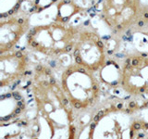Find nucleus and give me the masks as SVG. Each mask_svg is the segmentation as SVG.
Returning <instances> with one entry per match:
<instances>
[{
  "mask_svg": "<svg viewBox=\"0 0 148 139\" xmlns=\"http://www.w3.org/2000/svg\"><path fill=\"white\" fill-rule=\"evenodd\" d=\"M11 118H12L11 115H8V116H6V117H1V118H0V120H1V122H4V120L8 122V120H9Z\"/></svg>",
  "mask_w": 148,
  "mask_h": 139,
  "instance_id": "nucleus-1",
  "label": "nucleus"
},
{
  "mask_svg": "<svg viewBox=\"0 0 148 139\" xmlns=\"http://www.w3.org/2000/svg\"><path fill=\"white\" fill-rule=\"evenodd\" d=\"M73 105H74V108H75V109H80L82 108V104L80 103V102H78V101L74 102V103H73Z\"/></svg>",
  "mask_w": 148,
  "mask_h": 139,
  "instance_id": "nucleus-2",
  "label": "nucleus"
},
{
  "mask_svg": "<svg viewBox=\"0 0 148 139\" xmlns=\"http://www.w3.org/2000/svg\"><path fill=\"white\" fill-rule=\"evenodd\" d=\"M132 66H138V65H139V59L138 58H132Z\"/></svg>",
  "mask_w": 148,
  "mask_h": 139,
  "instance_id": "nucleus-3",
  "label": "nucleus"
},
{
  "mask_svg": "<svg viewBox=\"0 0 148 139\" xmlns=\"http://www.w3.org/2000/svg\"><path fill=\"white\" fill-rule=\"evenodd\" d=\"M133 129H135V130H140V129H141V123H139V122L133 123Z\"/></svg>",
  "mask_w": 148,
  "mask_h": 139,
  "instance_id": "nucleus-4",
  "label": "nucleus"
},
{
  "mask_svg": "<svg viewBox=\"0 0 148 139\" xmlns=\"http://www.w3.org/2000/svg\"><path fill=\"white\" fill-rule=\"evenodd\" d=\"M15 57H16V58H22L23 56H22V52H21V51H17V52L15 53Z\"/></svg>",
  "mask_w": 148,
  "mask_h": 139,
  "instance_id": "nucleus-5",
  "label": "nucleus"
},
{
  "mask_svg": "<svg viewBox=\"0 0 148 139\" xmlns=\"http://www.w3.org/2000/svg\"><path fill=\"white\" fill-rule=\"evenodd\" d=\"M75 60H76V62L78 63V64H82V58L80 57V56H77V57L75 58Z\"/></svg>",
  "mask_w": 148,
  "mask_h": 139,
  "instance_id": "nucleus-6",
  "label": "nucleus"
},
{
  "mask_svg": "<svg viewBox=\"0 0 148 139\" xmlns=\"http://www.w3.org/2000/svg\"><path fill=\"white\" fill-rule=\"evenodd\" d=\"M14 112H15L17 115H18V114H20V113L21 112V107H18V106L17 108H16V109H15V111H14Z\"/></svg>",
  "mask_w": 148,
  "mask_h": 139,
  "instance_id": "nucleus-7",
  "label": "nucleus"
},
{
  "mask_svg": "<svg viewBox=\"0 0 148 139\" xmlns=\"http://www.w3.org/2000/svg\"><path fill=\"white\" fill-rule=\"evenodd\" d=\"M72 72H73V70H72V69H69V70H67V72H66V75H67V76L71 75Z\"/></svg>",
  "mask_w": 148,
  "mask_h": 139,
  "instance_id": "nucleus-8",
  "label": "nucleus"
},
{
  "mask_svg": "<svg viewBox=\"0 0 148 139\" xmlns=\"http://www.w3.org/2000/svg\"><path fill=\"white\" fill-rule=\"evenodd\" d=\"M130 109H134V108H135V107H136V103H135V102H133V101H132L131 102V103H130Z\"/></svg>",
  "mask_w": 148,
  "mask_h": 139,
  "instance_id": "nucleus-9",
  "label": "nucleus"
},
{
  "mask_svg": "<svg viewBox=\"0 0 148 139\" xmlns=\"http://www.w3.org/2000/svg\"><path fill=\"white\" fill-rule=\"evenodd\" d=\"M14 98H15V100H17V101L22 100V97H21V96H20V94H18V95H17V96H14Z\"/></svg>",
  "mask_w": 148,
  "mask_h": 139,
  "instance_id": "nucleus-10",
  "label": "nucleus"
},
{
  "mask_svg": "<svg viewBox=\"0 0 148 139\" xmlns=\"http://www.w3.org/2000/svg\"><path fill=\"white\" fill-rule=\"evenodd\" d=\"M71 49H72V45H67L66 46V52H69V51H71Z\"/></svg>",
  "mask_w": 148,
  "mask_h": 139,
  "instance_id": "nucleus-11",
  "label": "nucleus"
},
{
  "mask_svg": "<svg viewBox=\"0 0 148 139\" xmlns=\"http://www.w3.org/2000/svg\"><path fill=\"white\" fill-rule=\"evenodd\" d=\"M31 45L32 46V47H36V46L38 45V43H37L36 41H32L31 42Z\"/></svg>",
  "mask_w": 148,
  "mask_h": 139,
  "instance_id": "nucleus-12",
  "label": "nucleus"
},
{
  "mask_svg": "<svg viewBox=\"0 0 148 139\" xmlns=\"http://www.w3.org/2000/svg\"><path fill=\"white\" fill-rule=\"evenodd\" d=\"M97 45H98L99 47H103V46H104V43L102 41L99 40V41H97Z\"/></svg>",
  "mask_w": 148,
  "mask_h": 139,
  "instance_id": "nucleus-13",
  "label": "nucleus"
},
{
  "mask_svg": "<svg viewBox=\"0 0 148 139\" xmlns=\"http://www.w3.org/2000/svg\"><path fill=\"white\" fill-rule=\"evenodd\" d=\"M97 115H98V116H99V117H100V118H102V117H103V116L105 115V111H103V110H101V111H99V112H98V113H97Z\"/></svg>",
  "mask_w": 148,
  "mask_h": 139,
  "instance_id": "nucleus-14",
  "label": "nucleus"
},
{
  "mask_svg": "<svg viewBox=\"0 0 148 139\" xmlns=\"http://www.w3.org/2000/svg\"><path fill=\"white\" fill-rule=\"evenodd\" d=\"M49 64H50V66L52 67V68H55L56 67V61H55V60H52V61H50Z\"/></svg>",
  "mask_w": 148,
  "mask_h": 139,
  "instance_id": "nucleus-15",
  "label": "nucleus"
},
{
  "mask_svg": "<svg viewBox=\"0 0 148 139\" xmlns=\"http://www.w3.org/2000/svg\"><path fill=\"white\" fill-rule=\"evenodd\" d=\"M35 32H36V30H35V29H32V30L29 32V34H31V35H34V34H35Z\"/></svg>",
  "mask_w": 148,
  "mask_h": 139,
  "instance_id": "nucleus-16",
  "label": "nucleus"
},
{
  "mask_svg": "<svg viewBox=\"0 0 148 139\" xmlns=\"http://www.w3.org/2000/svg\"><path fill=\"white\" fill-rule=\"evenodd\" d=\"M79 54H80V50L79 49H76L74 51V57H77V56H79Z\"/></svg>",
  "mask_w": 148,
  "mask_h": 139,
  "instance_id": "nucleus-17",
  "label": "nucleus"
},
{
  "mask_svg": "<svg viewBox=\"0 0 148 139\" xmlns=\"http://www.w3.org/2000/svg\"><path fill=\"white\" fill-rule=\"evenodd\" d=\"M95 126H96L95 122H92V123H91V129H92V130H94V129L95 128Z\"/></svg>",
  "mask_w": 148,
  "mask_h": 139,
  "instance_id": "nucleus-18",
  "label": "nucleus"
},
{
  "mask_svg": "<svg viewBox=\"0 0 148 139\" xmlns=\"http://www.w3.org/2000/svg\"><path fill=\"white\" fill-rule=\"evenodd\" d=\"M42 70H43V68H42L41 65H38V66L36 67V71H37V72H41Z\"/></svg>",
  "mask_w": 148,
  "mask_h": 139,
  "instance_id": "nucleus-19",
  "label": "nucleus"
},
{
  "mask_svg": "<svg viewBox=\"0 0 148 139\" xmlns=\"http://www.w3.org/2000/svg\"><path fill=\"white\" fill-rule=\"evenodd\" d=\"M100 119H101V118L99 117V116H98V115H96V116H95L94 120H95V122H98V120H99Z\"/></svg>",
  "mask_w": 148,
  "mask_h": 139,
  "instance_id": "nucleus-20",
  "label": "nucleus"
},
{
  "mask_svg": "<svg viewBox=\"0 0 148 139\" xmlns=\"http://www.w3.org/2000/svg\"><path fill=\"white\" fill-rule=\"evenodd\" d=\"M143 24H145V22H143V21H140L138 22V26H139V27H143Z\"/></svg>",
  "mask_w": 148,
  "mask_h": 139,
  "instance_id": "nucleus-21",
  "label": "nucleus"
},
{
  "mask_svg": "<svg viewBox=\"0 0 148 139\" xmlns=\"http://www.w3.org/2000/svg\"><path fill=\"white\" fill-rule=\"evenodd\" d=\"M50 83H51V85H55V83H56V80L54 78H50Z\"/></svg>",
  "mask_w": 148,
  "mask_h": 139,
  "instance_id": "nucleus-22",
  "label": "nucleus"
},
{
  "mask_svg": "<svg viewBox=\"0 0 148 139\" xmlns=\"http://www.w3.org/2000/svg\"><path fill=\"white\" fill-rule=\"evenodd\" d=\"M23 22H24V20H23V19H18V24H22Z\"/></svg>",
  "mask_w": 148,
  "mask_h": 139,
  "instance_id": "nucleus-23",
  "label": "nucleus"
},
{
  "mask_svg": "<svg viewBox=\"0 0 148 139\" xmlns=\"http://www.w3.org/2000/svg\"><path fill=\"white\" fill-rule=\"evenodd\" d=\"M78 72H81V73H85V70H84V69H82V68H81V69H79V70H78Z\"/></svg>",
  "mask_w": 148,
  "mask_h": 139,
  "instance_id": "nucleus-24",
  "label": "nucleus"
},
{
  "mask_svg": "<svg viewBox=\"0 0 148 139\" xmlns=\"http://www.w3.org/2000/svg\"><path fill=\"white\" fill-rule=\"evenodd\" d=\"M62 102H63V104H64L65 106H66V105H68V104H69V100H68V99H66V98H65V99H63V100H62Z\"/></svg>",
  "mask_w": 148,
  "mask_h": 139,
  "instance_id": "nucleus-25",
  "label": "nucleus"
},
{
  "mask_svg": "<svg viewBox=\"0 0 148 139\" xmlns=\"http://www.w3.org/2000/svg\"><path fill=\"white\" fill-rule=\"evenodd\" d=\"M116 57L121 58H124V55L123 54H116Z\"/></svg>",
  "mask_w": 148,
  "mask_h": 139,
  "instance_id": "nucleus-26",
  "label": "nucleus"
},
{
  "mask_svg": "<svg viewBox=\"0 0 148 139\" xmlns=\"http://www.w3.org/2000/svg\"><path fill=\"white\" fill-rule=\"evenodd\" d=\"M17 105H18V107H21L22 105H24V104H23V102H22L21 100H20V101H18V103H17Z\"/></svg>",
  "mask_w": 148,
  "mask_h": 139,
  "instance_id": "nucleus-27",
  "label": "nucleus"
},
{
  "mask_svg": "<svg viewBox=\"0 0 148 139\" xmlns=\"http://www.w3.org/2000/svg\"><path fill=\"white\" fill-rule=\"evenodd\" d=\"M132 64H126V66H125V68H126L127 70H130V69L132 68Z\"/></svg>",
  "mask_w": 148,
  "mask_h": 139,
  "instance_id": "nucleus-28",
  "label": "nucleus"
},
{
  "mask_svg": "<svg viewBox=\"0 0 148 139\" xmlns=\"http://www.w3.org/2000/svg\"><path fill=\"white\" fill-rule=\"evenodd\" d=\"M92 90H94V91H97V90H98V86H97L96 85H95L94 86H92Z\"/></svg>",
  "mask_w": 148,
  "mask_h": 139,
  "instance_id": "nucleus-29",
  "label": "nucleus"
},
{
  "mask_svg": "<svg viewBox=\"0 0 148 139\" xmlns=\"http://www.w3.org/2000/svg\"><path fill=\"white\" fill-rule=\"evenodd\" d=\"M122 106H123V105H122L121 103H119V104H118V105H117V109H122Z\"/></svg>",
  "mask_w": 148,
  "mask_h": 139,
  "instance_id": "nucleus-30",
  "label": "nucleus"
},
{
  "mask_svg": "<svg viewBox=\"0 0 148 139\" xmlns=\"http://www.w3.org/2000/svg\"><path fill=\"white\" fill-rule=\"evenodd\" d=\"M5 98H7L6 95H1V96H0V100H4Z\"/></svg>",
  "mask_w": 148,
  "mask_h": 139,
  "instance_id": "nucleus-31",
  "label": "nucleus"
},
{
  "mask_svg": "<svg viewBox=\"0 0 148 139\" xmlns=\"http://www.w3.org/2000/svg\"><path fill=\"white\" fill-rule=\"evenodd\" d=\"M11 96H12V94H9V93H8V94H6V97H7V98H9V97H11Z\"/></svg>",
  "mask_w": 148,
  "mask_h": 139,
  "instance_id": "nucleus-32",
  "label": "nucleus"
},
{
  "mask_svg": "<svg viewBox=\"0 0 148 139\" xmlns=\"http://www.w3.org/2000/svg\"><path fill=\"white\" fill-rule=\"evenodd\" d=\"M45 73H46V74H47V75H49V74L51 73V72H50V70H49V69H46V70H45Z\"/></svg>",
  "mask_w": 148,
  "mask_h": 139,
  "instance_id": "nucleus-33",
  "label": "nucleus"
},
{
  "mask_svg": "<svg viewBox=\"0 0 148 139\" xmlns=\"http://www.w3.org/2000/svg\"><path fill=\"white\" fill-rule=\"evenodd\" d=\"M126 63H127V64H132V60L130 59V58H127V59H126Z\"/></svg>",
  "mask_w": 148,
  "mask_h": 139,
  "instance_id": "nucleus-34",
  "label": "nucleus"
},
{
  "mask_svg": "<svg viewBox=\"0 0 148 139\" xmlns=\"http://www.w3.org/2000/svg\"><path fill=\"white\" fill-rule=\"evenodd\" d=\"M24 74H25V75H31V74H32V72H31V71H27Z\"/></svg>",
  "mask_w": 148,
  "mask_h": 139,
  "instance_id": "nucleus-35",
  "label": "nucleus"
},
{
  "mask_svg": "<svg viewBox=\"0 0 148 139\" xmlns=\"http://www.w3.org/2000/svg\"><path fill=\"white\" fill-rule=\"evenodd\" d=\"M17 85H18V83H14V85H12V87H11V89H13V90H14V89H15V88L17 87Z\"/></svg>",
  "mask_w": 148,
  "mask_h": 139,
  "instance_id": "nucleus-36",
  "label": "nucleus"
},
{
  "mask_svg": "<svg viewBox=\"0 0 148 139\" xmlns=\"http://www.w3.org/2000/svg\"><path fill=\"white\" fill-rule=\"evenodd\" d=\"M11 46H12V44H11V43H8V44L7 45V48H8H8H10Z\"/></svg>",
  "mask_w": 148,
  "mask_h": 139,
  "instance_id": "nucleus-37",
  "label": "nucleus"
},
{
  "mask_svg": "<svg viewBox=\"0 0 148 139\" xmlns=\"http://www.w3.org/2000/svg\"><path fill=\"white\" fill-rule=\"evenodd\" d=\"M71 132L73 133H75V127H71Z\"/></svg>",
  "mask_w": 148,
  "mask_h": 139,
  "instance_id": "nucleus-38",
  "label": "nucleus"
},
{
  "mask_svg": "<svg viewBox=\"0 0 148 139\" xmlns=\"http://www.w3.org/2000/svg\"><path fill=\"white\" fill-rule=\"evenodd\" d=\"M138 137H139V138H143V137H145V134H143V133H140V134H139V136H138Z\"/></svg>",
  "mask_w": 148,
  "mask_h": 139,
  "instance_id": "nucleus-39",
  "label": "nucleus"
},
{
  "mask_svg": "<svg viewBox=\"0 0 148 139\" xmlns=\"http://www.w3.org/2000/svg\"><path fill=\"white\" fill-rule=\"evenodd\" d=\"M117 29H118V30H121V29H122V25H120V24L118 25V26H117Z\"/></svg>",
  "mask_w": 148,
  "mask_h": 139,
  "instance_id": "nucleus-40",
  "label": "nucleus"
},
{
  "mask_svg": "<svg viewBox=\"0 0 148 139\" xmlns=\"http://www.w3.org/2000/svg\"><path fill=\"white\" fill-rule=\"evenodd\" d=\"M141 56H142L143 58H146V57H147V54H145V53H142Z\"/></svg>",
  "mask_w": 148,
  "mask_h": 139,
  "instance_id": "nucleus-41",
  "label": "nucleus"
},
{
  "mask_svg": "<svg viewBox=\"0 0 148 139\" xmlns=\"http://www.w3.org/2000/svg\"><path fill=\"white\" fill-rule=\"evenodd\" d=\"M17 95H18V92H13V93H12V96H13V97L15 96H17Z\"/></svg>",
  "mask_w": 148,
  "mask_h": 139,
  "instance_id": "nucleus-42",
  "label": "nucleus"
},
{
  "mask_svg": "<svg viewBox=\"0 0 148 139\" xmlns=\"http://www.w3.org/2000/svg\"><path fill=\"white\" fill-rule=\"evenodd\" d=\"M113 52H114L113 50H108V53L109 55H112V54H113Z\"/></svg>",
  "mask_w": 148,
  "mask_h": 139,
  "instance_id": "nucleus-43",
  "label": "nucleus"
},
{
  "mask_svg": "<svg viewBox=\"0 0 148 139\" xmlns=\"http://www.w3.org/2000/svg\"><path fill=\"white\" fill-rule=\"evenodd\" d=\"M68 20H69V18L67 17V18H63V20H62V21H63L65 22V21H67Z\"/></svg>",
  "mask_w": 148,
  "mask_h": 139,
  "instance_id": "nucleus-44",
  "label": "nucleus"
},
{
  "mask_svg": "<svg viewBox=\"0 0 148 139\" xmlns=\"http://www.w3.org/2000/svg\"><path fill=\"white\" fill-rule=\"evenodd\" d=\"M140 92H145V87L140 88Z\"/></svg>",
  "mask_w": 148,
  "mask_h": 139,
  "instance_id": "nucleus-45",
  "label": "nucleus"
},
{
  "mask_svg": "<svg viewBox=\"0 0 148 139\" xmlns=\"http://www.w3.org/2000/svg\"><path fill=\"white\" fill-rule=\"evenodd\" d=\"M20 124H22V125H27V122H21Z\"/></svg>",
  "mask_w": 148,
  "mask_h": 139,
  "instance_id": "nucleus-46",
  "label": "nucleus"
},
{
  "mask_svg": "<svg viewBox=\"0 0 148 139\" xmlns=\"http://www.w3.org/2000/svg\"><path fill=\"white\" fill-rule=\"evenodd\" d=\"M31 83H32L31 81H28V82H27V85H31Z\"/></svg>",
  "mask_w": 148,
  "mask_h": 139,
  "instance_id": "nucleus-47",
  "label": "nucleus"
},
{
  "mask_svg": "<svg viewBox=\"0 0 148 139\" xmlns=\"http://www.w3.org/2000/svg\"><path fill=\"white\" fill-rule=\"evenodd\" d=\"M145 19H148V13H145Z\"/></svg>",
  "mask_w": 148,
  "mask_h": 139,
  "instance_id": "nucleus-48",
  "label": "nucleus"
},
{
  "mask_svg": "<svg viewBox=\"0 0 148 139\" xmlns=\"http://www.w3.org/2000/svg\"><path fill=\"white\" fill-rule=\"evenodd\" d=\"M16 115H17V114H16L15 112H14V113H13V114L11 115V116H12V118H14V117H16Z\"/></svg>",
  "mask_w": 148,
  "mask_h": 139,
  "instance_id": "nucleus-49",
  "label": "nucleus"
},
{
  "mask_svg": "<svg viewBox=\"0 0 148 139\" xmlns=\"http://www.w3.org/2000/svg\"><path fill=\"white\" fill-rule=\"evenodd\" d=\"M42 85H47V83L44 82V83H42Z\"/></svg>",
  "mask_w": 148,
  "mask_h": 139,
  "instance_id": "nucleus-50",
  "label": "nucleus"
},
{
  "mask_svg": "<svg viewBox=\"0 0 148 139\" xmlns=\"http://www.w3.org/2000/svg\"><path fill=\"white\" fill-rule=\"evenodd\" d=\"M130 112H131V109H130L126 110V113H130Z\"/></svg>",
  "mask_w": 148,
  "mask_h": 139,
  "instance_id": "nucleus-51",
  "label": "nucleus"
},
{
  "mask_svg": "<svg viewBox=\"0 0 148 139\" xmlns=\"http://www.w3.org/2000/svg\"><path fill=\"white\" fill-rule=\"evenodd\" d=\"M56 53H57V54L60 53V50H56Z\"/></svg>",
  "mask_w": 148,
  "mask_h": 139,
  "instance_id": "nucleus-52",
  "label": "nucleus"
},
{
  "mask_svg": "<svg viewBox=\"0 0 148 139\" xmlns=\"http://www.w3.org/2000/svg\"><path fill=\"white\" fill-rule=\"evenodd\" d=\"M21 51H23V50H25V47H24V46H23V47H21Z\"/></svg>",
  "mask_w": 148,
  "mask_h": 139,
  "instance_id": "nucleus-53",
  "label": "nucleus"
},
{
  "mask_svg": "<svg viewBox=\"0 0 148 139\" xmlns=\"http://www.w3.org/2000/svg\"><path fill=\"white\" fill-rule=\"evenodd\" d=\"M145 128H148V123H145Z\"/></svg>",
  "mask_w": 148,
  "mask_h": 139,
  "instance_id": "nucleus-54",
  "label": "nucleus"
},
{
  "mask_svg": "<svg viewBox=\"0 0 148 139\" xmlns=\"http://www.w3.org/2000/svg\"><path fill=\"white\" fill-rule=\"evenodd\" d=\"M115 93H116V94H119V92L118 90H116V91H115Z\"/></svg>",
  "mask_w": 148,
  "mask_h": 139,
  "instance_id": "nucleus-55",
  "label": "nucleus"
},
{
  "mask_svg": "<svg viewBox=\"0 0 148 139\" xmlns=\"http://www.w3.org/2000/svg\"><path fill=\"white\" fill-rule=\"evenodd\" d=\"M24 107H25L24 105H22V106L21 107V109H24Z\"/></svg>",
  "mask_w": 148,
  "mask_h": 139,
  "instance_id": "nucleus-56",
  "label": "nucleus"
},
{
  "mask_svg": "<svg viewBox=\"0 0 148 139\" xmlns=\"http://www.w3.org/2000/svg\"><path fill=\"white\" fill-rule=\"evenodd\" d=\"M32 101H34V99H31V100L28 101V103H30V102H32Z\"/></svg>",
  "mask_w": 148,
  "mask_h": 139,
  "instance_id": "nucleus-57",
  "label": "nucleus"
},
{
  "mask_svg": "<svg viewBox=\"0 0 148 139\" xmlns=\"http://www.w3.org/2000/svg\"><path fill=\"white\" fill-rule=\"evenodd\" d=\"M110 63H111L110 61H108V62H106V65H110Z\"/></svg>",
  "mask_w": 148,
  "mask_h": 139,
  "instance_id": "nucleus-58",
  "label": "nucleus"
},
{
  "mask_svg": "<svg viewBox=\"0 0 148 139\" xmlns=\"http://www.w3.org/2000/svg\"><path fill=\"white\" fill-rule=\"evenodd\" d=\"M145 107H148V103H146V104H145Z\"/></svg>",
  "mask_w": 148,
  "mask_h": 139,
  "instance_id": "nucleus-59",
  "label": "nucleus"
}]
</instances>
